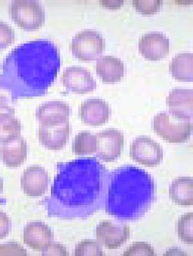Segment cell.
<instances>
[{
	"label": "cell",
	"mask_w": 193,
	"mask_h": 256,
	"mask_svg": "<svg viewBox=\"0 0 193 256\" xmlns=\"http://www.w3.org/2000/svg\"><path fill=\"white\" fill-rule=\"evenodd\" d=\"M110 173L95 158L59 166L49 205L63 217L87 218L105 207Z\"/></svg>",
	"instance_id": "obj_1"
},
{
	"label": "cell",
	"mask_w": 193,
	"mask_h": 256,
	"mask_svg": "<svg viewBox=\"0 0 193 256\" xmlns=\"http://www.w3.org/2000/svg\"><path fill=\"white\" fill-rule=\"evenodd\" d=\"M60 67L58 50L52 42L38 40L13 48L1 64L0 88L13 98L43 95Z\"/></svg>",
	"instance_id": "obj_2"
},
{
	"label": "cell",
	"mask_w": 193,
	"mask_h": 256,
	"mask_svg": "<svg viewBox=\"0 0 193 256\" xmlns=\"http://www.w3.org/2000/svg\"><path fill=\"white\" fill-rule=\"evenodd\" d=\"M156 198L154 180L147 172L124 166L110 174L106 212L122 222H135L145 216Z\"/></svg>",
	"instance_id": "obj_3"
},
{
	"label": "cell",
	"mask_w": 193,
	"mask_h": 256,
	"mask_svg": "<svg viewBox=\"0 0 193 256\" xmlns=\"http://www.w3.org/2000/svg\"><path fill=\"white\" fill-rule=\"evenodd\" d=\"M10 19L21 30L36 31L43 26L45 13L42 4L34 0H15L8 8Z\"/></svg>",
	"instance_id": "obj_4"
},
{
	"label": "cell",
	"mask_w": 193,
	"mask_h": 256,
	"mask_svg": "<svg viewBox=\"0 0 193 256\" xmlns=\"http://www.w3.org/2000/svg\"><path fill=\"white\" fill-rule=\"evenodd\" d=\"M153 126L155 132L169 143L185 142L193 132L192 121L175 118L169 112L157 114L153 120Z\"/></svg>",
	"instance_id": "obj_5"
},
{
	"label": "cell",
	"mask_w": 193,
	"mask_h": 256,
	"mask_svg": "<svg viewBox=\"0 0 193 256\" xmlns=\"http://www.w3.org/2000/svg\"><path fill=\"white\" fill-rule=\"evenodd\" d=\"M106 42L98 32L85 30L77 32L70 44V50L74 58L84 62H94L101 57Z\"/></svg>",
	"instance_id": "obj_6"
},
{
	"label": "cell",
	"mask_w": 193,
	"mask_h": 256,
	"mask_svg": "<svg viewBox=\"0 0 193 256\" xmlns=\"http://www.w3.org/2000/svg\"><path fill=\"white\" fill-rule=\"evenodd\" d=\"M129 154L133 161L146 167H156L162 162L164 158L161 144L147 136H141L134 140Z\"/></svg>",
	"instance_id": "obj_7"
},
{
	"label": "cell",
	"mask_w": 193,
	"mask_h": 256,
	"mask_svg": "<svg viewBox=\"0 0 193 256\" xmlns=\"http://www.w3.org/2000/svg\"><path fill=\"white\" fill-rule=\"evenodd\" d=\"M130 230L128 224L103 220L97 226L95 234L101 246L106 249L116 250L129 240Z\"/></svg>",
	"instance_id": "obj_8"
},
{
	"label": "cell",
	"mask_w": 193,
	"mask_h": 256,
	"mask_svg": "<svg viewBox=\"0 0 193 256\" xmlns=\"http://www.w3.org/2000/svg\"><path fill=\"white\" fill-rule=\"evenodd\" d=\"M96 154L105 162H112L121 156L124 146V135L118 130H105L96 134Z\"/></svg>",
	"instance_id": "obj_9"
},
{
	"label": "cell",
	"mask_w": 193,
	"mask_h": 256,
	"mask_svg": "<svg viewBox=\"0 0 193 256\" xmlns=\"http://www.w3.org/2000/svg\"><path fill=\"white\" fill-rule=\"evenodd\" d=\"M138 50L146 60L159 62L170 53V40L161 32H148L140 38Z\"/></svg>",
	"instance_id": "obj_10"
},
{
	"label": "cell",
	"mask_w": 193,
	"mask_h": 256,
	"mask_svg": "<svg viewBox=\"0 0 193 256\" xmlns=\"http://www.w3.org/2000/svg\"><path fill=\"white\" fill-rule=\"evenodd\" d=\"M62 83L68 92L74 94H87L93 92L97 83L86 68L77 66L65 68L62 76Z\"/></svg>",
	"instance_id": "obj_11"
},
{
	"label": "cell",
	"mask_w": 193,
	"mask_h": 256,
	"mask_svg": "<svg viewBox=\"0 0 193 256\" xmlns=\"http://www.w3.org/2000/svg\"><path fill=\"white\" fill-rule=\"evenodd\" d=\"M20 185L22 192L27 196H42L49 185L48 172L42 166H30L22 173Z\"/></svg>",
	"instance_id": "obj_12"
},
{
	"label": "cell",
	"mask_w": 193,
	"mask_h": 256,
	"mask_svg": "<svg viewBox=\"0 0 193 256\" xmlns=\"http://www.w3.org/2000/svg\"><path fill=\"white\" fill-rule=\"evenodd\" d=\"M70 106L63 102H48L38 108L36 118L39 126L53 127L69 122Z\"/></svg>",
	"instance_id": "obj_13"
},
{
	"label": "cell",
	"mask_w": 193,
	"mask_h": 256,
	"mask_svg": "<svg viewBox=\"0 0 193 256\" xmlns=\"http://www.w3.org/2000/svg\"><path fill=\"white\" fill-rule=\"evenodd\" d=\"M80 120L86 126L97 127L106 124L110 117L111 110L107 102L103 99L90 98L80 105Z\"/></svg>",
	"instance_id": "obj_14"
},
{
	"label": "cell",
	"mask_w": 193,
	"mask_h": 256,
	"mask_svg": "<svg viewBox=\"0 0 193 256\" xmlns=\"http://www.w3.org/2000/svg\"><path fill=\"white\" fill-rule=\"evenodd\" d=\"M192 89H174L167 98L169 112L175 118L192 121L193 115Z\"/></svg>",
	"instance_id": "obj_15"
},
{
	"label": "cell",
	"mask_w": 193,
	"mask_h": 256,
	"mask_svg": "<svg viewBox=\"0 0 193 256\" xmlns=\"http://www.w3.org/2000/svg\"><path fill=\"white\" fill-rule=\"evenodd\" d=\"M52 231L47 224L41 222L28 223L22 234L24 244L33 250L42 252L53 242Z\"/></svg>",
	"instance_id": "obj_16"
},
{
	"label": "cell",
	"mask_w": 193,
	"mask_h": 256,
	"mask_svg": "<svg viewBox=\"0 0 193 256\" xmlns=\"http://www.w3.org/2000/svg\"><path fill=\"white\" fill-rule=\"evenodd\" d=\"M69 136V122L53 127L39 126L38 130L39 143L50 150H62L66 146Z\"/></svg>",
	"instance_id": "obj_17"
},
{
	"label": "cell",
	"mask_w": 193,
	"mask_h": 256,
	"mask_svg": "<svg viewBox=\"0 0 193 256\" xmlns=\"http://www.w3.org/2000/svg\"><path fill=\"white\" fill-rule=\"evenodd\" d=\"M96 72L104 84L118 83L124 77L125 66L118 58L101 56L97 60Z\"/></svg>",
	"instance_id": "obj_18"
},
{
	"label": "cell",
	"mask_w": 193,
	"mask_h": 256,
	"mask_svg": "<svg viewBox=\"0 0 193 256\" xmlns=\"http://www.w3.org/2000/svg\"><path fill=\"white\" fill-rule=\"evenodd\" d=\"M28 146L25 138L19 137L10 142L1 144L0 158L4 166L17 168L22 166L27 159Z\"/></svg>",
	"instance_id": "obj_19"
},
{
	"label": "cell",
	"mask_w": 193,
	"mask_h": 256,
	"mask_svg": "<svg viewBox=\"0 0 193 256\" xmlns=\"http://www.w3.org/2000/svg\"><path fill=\"white\" fill-rule=\"evenodd\" d=\"M170 199L176 205L190 207L193 205L192 176H179L173 180L169 188Z\"/></svg>",
	"instance_id": "obj_20"
},
{
	"label": "cell",
	"mask_w": 193,
	"mask_h": 256,
	"mask_svg": "<svg viewBox=\"0 0 193 256\" xmlns=\"http://www.w3.org/2000/svg\"><path fill=\"white\" fill-rule=\"evenodd\" d=\"M170 74L178 82H193V54L183 52L176 54L169 66Z\"/></svg>",
	"instance_id": "obj_21"
},
{
	"label": "cell",
	"mask_w": 193,
	"mask_h": 256,
	"mask_svg": "<svg viewBox=\"0 0 193 256\" xmlns=\"http://www.w3.org/2000/svg\"><path fill=\"white\" fill-rule=\"evenodd\" d=\"M21 122L14 114H0V143L10 142L21 136Z\"/></svg>",
	"instance_id": "obj_22"
},
{
	"label": "cell",
	"mask_w": 193,
	"mask_h": 256,
	"mask_svg": "<svg viewBox=\"0 0 193 256\" xmlns=\"http://www.w3.org/2000/svg\"><path fill=\"white\" fill-rule=\"evenodd\" d=\"M96 135L89 131H82L76 135L72 146V152L77 156H87L96 153Z\"/></svg>",
	"instance_id": "obj_23"
},
{
	"label": "cell",
	"mask_w": 193,
	"mask_h": 256,
	"mask_svg": "<svg viewBox=\"0 0 193 256\" xmlns=\"http://www.w3.org/2000/svg\"><path fill=\"white\" fill-rule=\"evenodd\" d=\"M177 234L180 240L187 244H193V213L181 216L177 224Z\"/></svg>",
	"instance_id": "obj_24"
},
{
	"label": "cell",
	"mask_w": 193,
	"mask_h": 256,
	"mask_svg": "<svg viewBox=\"0 0 193 256\" xmlns=\"http://www.w3.org/2000/svg\"><path fill=\"white\" fill-rule=\"evenodd\" d=\"M74 256H104V254L102 250L101 245L97 240L86 239V240H81L76 245Z\"/></svg>",
	"instance_id": "obj_25"
},
{
	"label": "cell",
	"mask_w": 193,
	"mask_h": 256,
	"mask_svg": "<svg viewBox=\"0 0 193 256\" xmlns=\"http://www.w3.org/2000/svg\"><path fill=\"white\" fill-rule=\"evenodd\" d=\"M132 6L137 12L144 16H152L160 12L163 6L161 0H134Z\"/></svg>",
	"instance_id": "obj_26"
},
{
	"label": "cell",
	"mask_w": 193,
	"mask_h": 256,
	"mask_svg": "<svg viewBox=\"0 0 193 256\" xmlns=\"http://www.w3.org/2000/svg\"><path fill=\"white\" fill-rule=\"evenodd\" d=\"M124 256H156V250L153 246L145 242H134L127 250L124 251Z\"/></svg>",
	"instance_id": "obj_27"
},
{
	"label": "cell",
	"mask_w": 193,
	"mask_h": 256,
	"mask_svg": "<svg viewBox=\"0 0 193 256\" xmlns=\"http://www.w3.org/2000/svg\"><path fill=\"white\" fill-rule=\"evenodd\" d=\"M14 40V30L8 24L0 21V52L10 46Z\"/></svg>",
	"instance_id": "obj_28"
},
{
	"label": "cell",
	"mask_w": 193,
	"mask_h": 256,
	"mask_svg": "<svg viewBox=\"0 0 193 256\" xmlns=\"http://www.w3.org/2000/svg\"><path fill=\"white\" fill-rule=\"evenodd\" d=\"M27 250L19 243L8 242L0 244V256H26Z\"/></svg>",
	"instance_id": "obj_29"
},
{
	"label": "cell",
	"mask_w": 193,
	"mask_h": 256,
	"mask_svg": "<svg viewBox=\"0 0 193 256\" xmlns=\"http://www.w3.org/2000/svg\"><path fill=\"white\" fill-rule=\"evenodd\" d=\"M42 256H63L69 255L64 245L57 242H51L45 250L42 251Z\"/></svg>",
	"instance_id": "obj_30"
},
{
	"label": "cell",
	"mask_w": 193,
	"mask_h": 256,
	"mask_svg": "<svg viewBox=\"0 0 193 256\" xmlns=\"http://www.w3.org/2000/svg\"><path fill=\"white\" fill-rule=\"evenodd\" d=\"M11 230V220L4 212L0 210V240L8 236Z\"/></svg>",
	"instance_id": "obj_31"
},
{
	"label": "cell",
	"mask_w": 193,
	"mask_h": 256,
	"mask_svg": "<svg viewBox=\"0 0 193 256\" xmlns=\"http://www.w3.org/2000/svg\"><path fill=\"white\" fill-rule=\"evenodd\" d=\"M15 114V110L10 106L7 98L0 94V114Z\"/></svg>",
	"instance_id": "obj_32"
},
{
	"label": "cell",
	"mask_w": 193,
	"mask_h": 256,
	"mask_svg": "<svg viewBox=\"0 0 193 256\" xmlns=\"http://www.w3.org/2000/svg\"><path fill=\"white\" fill-rule=\"evenodd\" d=\"M124 3V1H119V0H117V1H100V6L106 8L111 9V10L119 9L120 8L122 7Z\"/></svg>",
	"instance_id": "obj_33"
},
{
	"label": "cell",
	"mask_w": 193,
	"mask_h": 256,
	"mask_svg": "<svg viewBox=\"0 0 193 256\" xmlns=\"http://www.w3.org/2000/svg\"><path fill=\"white\" fill-rule=\"evenodd\" d=\"M164 256H188V254L179 248H172L167 250Z\"/></svg>",
	"instance_id": "obj_34"
},
{
	"label": "cell",
	"mask_w": 193,
	"mask_h": 256,
	"mask_svg": "<svg viewBox=\"0 0 193 256\" xmlns=\"http://www.w3.org/2000/svg\"><path fill=\"white\" fill-rule=\"evenodd\" d=\"M3 187H4V182H3L2 178L0 176V196H1V193H2Z\"/></svg>",
	"instance_id": "obj_35"
}]
</instances>
